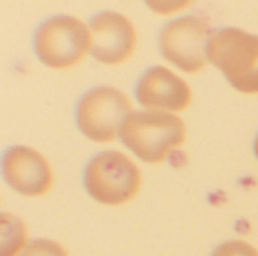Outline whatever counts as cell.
I'll use <instances>...</instances> for the list:
<instances>
[{"mask_svg":"<svg viewBox=\"0 0 258 256\" xmlns=\"http://www.w3.org/2000/svg\"><path fill=\"white\" fill-rule=\"evenodd\" d=\"M121 142L142 161L156 164L186 140L184 122L162 110L133 112L119 131Z\"/></svg>","mask_w":258,"mask_h":256,"instance_id":"6da1fadb","label":"cell"},{"mask_svg":"<svg viewBox=\"0 0 258 256\" xmlns=\"http://www.w3.org/2000/svg\"><path fill=\"white\" fill-rule=\"evenodd\" d=\"M209 60L228 83L243 94H258V36L242 29L224 27L212 33Z\"/></svg>","mask_w":258,"mask_h":256,"instance_id":"7a4b0ae2","label":"cell"},{"mask_svg":"<svg viewBox=\"0 0 258 256\" xmlns=\"http://www.w3.org/2000/svg\"><path fill=\"white\" fill-rule=\"evenodd\" d=\"M33 47L44 65L63 69L77 65L92 50V33L79 18L57 15L38 27Z\"/></svg>","mask_w":258,"mask_h":256,"instance_id":"3957f363","label":"cell"},{"mask_svg":"<svg viewBox=\"0 0 258 256\" xmlns=\"http://www.w3.org/2000/svg\"><path fill=\"white\" fill-rule=\"evenodd\" d=\"M85 187L100 204L121 205L132 201L139 192L141 172L127 155L103 151L88 163Z\"/></svg>","mask_w":258,"mask_h":256,"instance_id":"277c9868","label":"cell"},{"mask_svg":"<svg viewBox=\"0 0 258 256\" xmlns=\"http://www.w3.org/2000/svg\"><path fill=\"white\" fill-rule=\"evenodd\" d=\"M132 104L127 95L112 86L88 91L77 104L76 119L80 131L94 142H112L130 116Z\"/></svg>","mask_w":258,"mask_h":256,"instance_id":"5b68a950","label":"cell"},{"mask_svg":"<svg viewBox=\"0 0 258 256\" xmlns=\"http://www.w3.org/2000/svg\"><path fill=\"white\" fill-rule=\"evenodd\" d=\"M210 23L197 15L175 18L165 24L159 36V48L166 60L194 74L207 62V47L212 36Z\"/></svg>","mask_w":258,"mask_h":256,"instance_id":"8992f818","label":"cell"},{"mask_svg":"<svg viewBox=\"0 0 258 256\" xmlns=\"http://www.w3.org/2000/svg\"><path fill=\"white\" fill-rule=\"evenodd\" d=\"M92 56L106 65L125 62L136 48L138 33L132 21L112 11L97 14L91 21Z\"/></svg>","mask_w":258,"mask_h":256,"instance_id":"52a82bcc","label":"cell"},{"mask_svg":"<svg viewBox=\"0 0 258 256\" xmlns=\"http://www.w3.org/2000/svg\"><path fill=\"white\" fill-rule=\"evenodd\" d=\"M6 183L24 196H41L51 189L53 172L48 161L27 146L9 148L2 160Z\"/></svg>","mask_w":258,"mask_h":256,"instance_id":"ba28073f","label":"cell"},{"mask_svg":"<svg viewBox=\"0 0 258 256\" xmlns=\"http://www.w3.org/2000/svg\"><path fill=\"white\" fill-rule=\"evenodd\" d=\"M138 101L150 110L178 112L192 101L189 84L163 66L150 68L136 84Z\"/></svg>","mask_w":258,"mask_h":256,"instance_id":"9c48e42d","label":"cell"},{"mask_svg":"<svg viewBox=\"0 0 258 256\" xmlns=\"http://www.w3.org/2000/svg\"><path fill=\"white\" fill-rule=\"evenodd\" d=\"M26 226L9 214H2L0 225V256H15L23 247L26 249Z\"/></svg>","mask_w":258,"mask_h":256,"instance_id":"30bf717a","label":"cell"},{"mask_svg":"<svg viewBox=\"0 0 258 256\" xmlns=\"http://www.w3.org/2000/svg\"><path fill=\"white\" fill-rule=\"evenodd\" d=\"M20 256H68V253L60 244L41 238L32 241Z\"/></svg>","mask_w":258,"mask_h":256,"instance_id":"8fae6325","label":"cell"},{"mask_svg":"<svg viewBox=\"0 0 258 256\" xmlns=\"http://www.w3.org/2000/svg\"><path fill=\"white\" fill-rule=\"evenodd\" d=\"M212 256H258V252L245 241H227L221 244Z\"/></svg>","mask_w":258,"mask_h":256,"instance_id":"7c38bea8","label":"cell"},{"mask_svg":"<svg viewBox=\"0 0 258 256\" xmlns=\"http://www.w3.org/2000/svg\"><path fill=\"white\" fill-rule=\"evenodd\" d=\"M254 151H255V155H257L258 158V136L257 139H255V142H254Z\"/></svg>","mask_w":258,"mask_h":256,"instance_id":"4fadbf2b","label":"cell"}]
</instances>
